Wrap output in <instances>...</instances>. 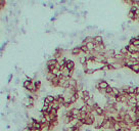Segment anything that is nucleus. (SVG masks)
<instances>
[{"instance_id":"obj_1","label":"nucleus","mask_w":139,"mask_h":131,"mask_svg":"<svg viewBox=\"0 0 139 131\" xmlns=\"http://www.w3.org/2000/svg\"><path fill=\"white\" fill-rule=\"evenodd\" d=\"M126 47H127V49H128V52L132 53V55H133L134 53H136L139 50V48H137L136 46H134L133 44H130V43L128 44V45H126Z\"/></svg>"},{"instance_id":"obj_2","label":"nucleus","mask_w":139,"mask_h":131,"mask_svg":"<svg viewBox=\"0 0 139 131\" xmlns=\"http://www.w3.org/2000/svg\"><path fill=\"white\" fill-rule=\"evenodd\" d=\"M65 67H67L70 71H75V62H73L72 60H68V59H67Z\"/></svg>"},{"instance_id":"obj_3","label":"nucleus","mask_w":139,"mask_h":131,"mask_svg":"<svg viewBox=\"0 0 139 131\" xmlns=\"http://www.w3.org/2000/svg\"><path fill=\"white\" fill-rule=\"evenodd\" d=\"M101 129H103V130L111 129V121H109V119H104L103 120V122H102V128Z\"/></svg>"},{"instance_id":"obj_4","label":"nucleus","mask_w":139,"mask_h":131,"mask_svg":"<svg viewBox=\"0 0 139 131\" xmlns=\"http://www.w3.org/2000/svg\"><path fill=\"white\" fill-rule=\"evenodd\" d=\"M93 43L95 45H100V44L104 43L103 42V37L100 36V35H97V36H94V40H93Z\"/></svg>"},{"instance_id":"obj_5","label":"nucleus","mask_w":139,"mask_h":131,"mask_svg":"<svg viewBox=\"0 0 139 131\" xmlns=\"http://www.w3.org/2000/svg\"><path fill=\"white\" fill-rule=\"evenodd\" d=\"M54 96L53 95H47L45 98H44V100H43V103L44 104H47V105H50V104H52L53 101H54Z\"/></svg>"},{"instance_id":"obj_6","label":"nucleus","mask_w":139,"mask_h":131,"mask_svg":"<svg viewBox=\"0 0 139 131\" xmlns=\"http://www.w3.org/2000/svg\"><path fill=\"white\" fill-rule=\"evenodd\" d=\"M71 53H72L73 55H79L80 53H82L81 47H80V46H76V47H74V48L71 50Z\"/></svg>"},{"instance_id":"obj_7","label":"nucleus","mask_w":139,"mask_h":131,"mask_svg":"<svg viewBox=\"0 0 139 131\" xmlns=\"http://www.w3.org/2000/svg\"><path fill=\"white\" fill-rule=\"evenodd\" d=\"M57 63H58L57 60H55V59H50V60L47 61L46 66H47V67H55V65H56Z\"/></svg>"},{"instance_id":"obj_8","label":"nucleus","mask_w":139,"mask_h":131,"mask_svg":"<svg viewBox=\"0 0 139 131\" xmlns=\"http://www.w3.org/2000/svg\"><path fill=\"white\" fill-rule=\"evenodd\" d=\"M45 78H46V80H47L48 82H51V81L55 78V75H54V74H52L51 72H48V73H46Z\"/></svg>"},{"instance_id":"obj_9","label":"nucleus","mask_w":139,"mask_h":131,"mask_svg":"<svg viewBox=\"0 0 139 131\" xmlns=\"http://www.w3.org/2000/svg\"><path fill=\"white\" fill-rule=\"evenodd\" d=\"M93 40H94V37H92V36H87V37L84 38V40H83V42H82V45H86V44L89 43V42H93Z\"/></svg>"},{"instance_id":"obj_10","label":"nucleus","mask_w":139,"mask_h":131,"mask_svg":"<svg viewBox=\"0 0 139 131\" xmlns=\"http://www.w3.org/2000/svg\"><path fill=\"white\" fill-rule=\"evenodd\" d=\"M50 106H51V108L52 109H55V110H60V104L58 100H56V99H54V101L52 103V104H50Z\"/></svg>"},{"instance_id":"obj_11","label":"nucleus","mask_w":139,"mask_h":131,"mask_svg":"<svg viewBox=\"0 0 139 131\" xmlns=\"http://www.w3.org/2000/svg\"><path fill=\"white\" fill-rule=\"evenodd\" d=\"M96 104V101H95V99L93 98V97H91V98H89L86 103H85V105H87L88 107H93L94 105Z\"/></svg>"},{"instance_id":"obj_12","label":"nucleus","mask_w":139,"mask_h":131,"mask_svg":"<svg viewBox=\"0 0 139 131\" xmlns=\"http://www.w3.org/2000/svg\"><path fill=\"white\" fill-rule=\"evenodd\" d=\"M71 112H72L73 116L77 119V116L80 114V109H77V108H72V109H71Z\"/></svg>"},{"instance_id":"obj_13","label":"nucleus","mask_w":139,"mask_h":131,"mask_svg":"<svg viewBox=\"0 0 139 131\" xmlns=\"http://www.w3.org/2000/svg\"><path fill=\"white\" fill-rule=\"evenodd\" d=\"M128 18H129L132 22H134V21H135V19H136V14H135V12L130 11V10H129V12H128Z\"/></svg>"},{"instance_id":"obj_14","label":"nucleus","mask_w":139,"mask_h":131,"mask_svg":"<svg viewBox=\"0 0 139 131\" xmlns=\"http://www.w3.org/2000/svg\"><path fill=\"white\" fill-rule=\"evenodd\" d=\"M86 46H87V48H88L89 51H92V50L95 49V46H96V45L93 43V42H89V43L86 44Z\"/></svg>"},{"instance_id":"obj_15","label":"nucleus","mask_w":139,"mask_h":131,"mask_svg":"<svg viewBox=\"0 0 139 131\" xmlns=\"http://www.w3.org/2000/svg\"><path fill=\"white\" fill-rule=\"evenodd\" d=\"M79 62H80V64H81L82 66L86 65V64H87V56H86V55L81 56V57L79 59Z\"/></svg>"},{"instance_id":"obj_16","label":"nucleus","mask_w":139,"mask_h":131,"mask_svg":"<svg viewBox=\"0 0 139 131\" xmlns=\"http://www.w3.org/2000/svg\"><path fill=\"white\" fill-rule=\"evenodd\" d=\"M120 53H121V54H124V55L127 54V53H128V49H127V47H126V46L122 47L121 50H120Z\"/></svg>"},{"instance_id":"obj_17","label":"nucleus","mask_w":139,"mask_h":131,"mask_svg":"<svg viewBox=\"0 0 139 131\" xmlns=\"http://www.w3.org/2000/svg\"><path fill=\"white\" fill-rule=\"evenodd\" d=\"M35 86H36V90H40V88L42 86V83H41V81H35Z\"/></svg>"},{"instance_id":"obj_18","label":"nucleus","mask_w":139,"mask_h":131,"mask_svg":"<svg viewBox=\"0 0 139 131\" xmlns=\"http://www.w3.org/2000/svg\"><path fill=\"white\" fill-rule=\"evenodd\" d=\"M95 72H96V71L93 70V69H88V70L85 72V74H86V75H92V74L95 73Z\"/></svg>"},{"instance_id":"obj_19","label":"nucleus","mask_w":139,"mask_h":131,"mask_svg":"<svg viewBox=\"0 0 139 131\" xmlns=\"http://www.w3.org/2000/svg\"><path fill=\"white\" fill-rule=\"evenodd\" d=\"M105 92H106V94L113 93V86H108V87L105 89Z\"/></svg>"},{"instance_id":"obj_20","label":"nucleus","mask_w":139,"mask_h":131,"mask_svg":"<svg viewBox=\"0 0 139 131\" xmlns=\"http://www.w3.org/2000/svg\"><path fill=\"white\" fill-rule=\"evenodd\" d=\"M134 93H135V95L139 94V86H136V87H135V91H134Z\"/></svg>"},{"instance_id":"obj_21","label":"nucleus","mask_w":139,"mask_h":131,"mask_svg":"<svg viewBox=\"0 0 139 131\" xmlns=\"http://www.w3.org/2000/svg\"><path fill=\"white\" fill-rule=\"evenodd\" d=\"M135 125H136L137 127H139V119L137 120V121H136V122H135Z\"/></svg>"},{"instance_id":"obj_22","label":"nucleus","mask_w":139,"mask_h":131,"mask_svg":"<svg viewBox=\"0 0 139 131\" xmlns=\"http://www.w3.org/2000/svg\"><path fill=\"white\" fill-rule=\"evenodd\" d=\"M135 98H136V100H137V101H139V94L135 95Z\"/></svg>"},{"instance_id":"obj_23","label":"nucleus","mask_w":139,"mask_h":131,"mask_svg":"<svg viewBox=\"0 0 139 131\" xmlns=\"http://www.w3.org/2000/svg\"><path fill=\"white\" fill-rule=\"evenodd\" d=\"M135 37H136V38H137V39H139V35H138V36H135Z\"/></svg>"},{"instance_id":"obj_24","label":"nucleus","mask_w":139,"mask_h":131,"mask_svg":"<svg viewBox=\"0 0 139 131\" xmlns=\"http://www.w3.org/2000/svg\"><path fill=\"white\" fill-rule=\"evenodd\" d=\"M101 131H106V130H101Z\"/></svg>"}]
</instances>
